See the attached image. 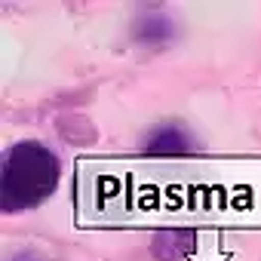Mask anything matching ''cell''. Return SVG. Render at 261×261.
<instances>
[{
    "label": "cell",
    "instance_id": "obj_1",
    "mask_svg": "<svg viewBox=\"0 0 261 261\" xmlns=\"http://www.w3.org/2000/svg\"><path fill=\"white\" fill-rule=\"evenodd\" d=\"M62 163L40 142H16L4 154V185H0V206L7 215L40 206L59 188Z\"/></svg>",
    "mask_w": 261,
    "mask_h": 261
}]
</instances>
